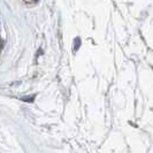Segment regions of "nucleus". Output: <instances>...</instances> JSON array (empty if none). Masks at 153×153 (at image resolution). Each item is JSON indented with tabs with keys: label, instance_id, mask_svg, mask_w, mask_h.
Instances as JSON below:
<instances>
[]
</instances>
